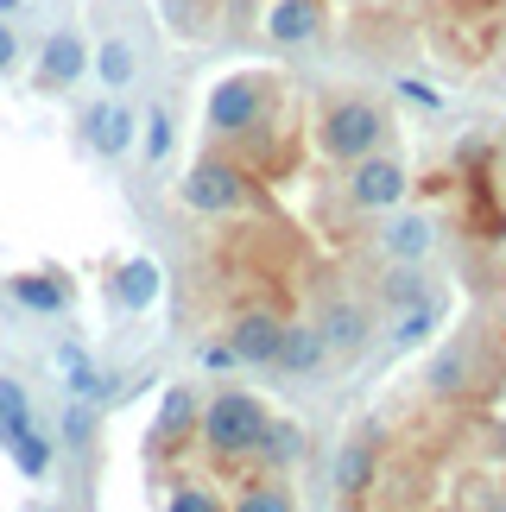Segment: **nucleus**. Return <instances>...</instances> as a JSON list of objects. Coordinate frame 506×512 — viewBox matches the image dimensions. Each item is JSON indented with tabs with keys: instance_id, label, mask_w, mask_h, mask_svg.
Masks as SVG:
<instances>
[{
	"instance_id": "nucleus-1",
	"label": "nucleus",
	"mask_w": 506,
	"mask_h": 512,
	"mask_svg": "<svg viewBox=\"0 0 506 512\" xmlns=\"http://www.w3.org/2000/svg\"><path fill=\"white\" fill-rule=\"evenodd\" d=\"M266 418H272V411H266L260 399H253V392L228 386V392H216V399H209V405L197 411V437L209 443V456L241 462V456H253V443H260Z\"/></svg>"
},
{
	"instance_id": "nucleus-3",
	"label": "nucleus",
	"mask_w": 506,
	"mask_h": 512,
	"mask_svg": "<svg viewBox=\"0 0 506 512\" xmlns=\"http://www.w3.org/2000/svg\"><path fill=\"white\" fill-rule=\"evenodd\" d=\"M247 196H253V184L228 152H203V159L178 177V203L190 215H241Z\"/></svg>"
},
{
	"instance_id": "nucleus-12",
	"label": "nucleus",
	"mask_w": 506,
	"mask_h": 512,
	"mask_svg": "<svg viewBox=\"0 0 506 512\" xmlns=\"http://www.w3.org/2000/svg\"><path fill=\"white\" fill-rule=\"evenodd\" d=\"M266 38L272 45H317L323 38V0H272Z\"/></svg>"
},
{
	"instance_id": "nucleus-22",
	"label": "nucleus",
	"mask_w": 506,
	"mask_h": 512,
	"mask_svg": "<svg viewBox=\"0 0 506 512\" xmlns=\"http://www.w3.org/2000/svg\"><path fill=\"white\" fill-rule=\"evenodd\" d=\"M7 456H13V468H19V475H26V481H45L51 475V437H45V430H19V437H7Z\"/></svg>"
},
{
	"instance_id": "nucleus-6",
	"label": "nucleus",
	"mask_w": 506,
	"mask_h": 512,
	"mask_svg": "<svg viewBox=\"0 0 506 512\" xmlns=\"http://www.w3.org/2000/svg\"><path fill=\"white\" fill-rule=\"evenodd\" d=\"M89 76V45H83V32H70V26H57L45 45H38V89L45 95H64L76 89Z\"/></svg>"
},
{
	"instance_id": "nucleus-31",
	"label": "nucleus",
	"mask_w": 506,
	"mask_h": 512,
	"mask_svg": "<svg viewBox=\"0 0 506 512\" xmlns=\"http://www.w3.org/2000/svg\"><path fill=\"white\" fill-rule=\"evenodd\" d=\"M203 367H209V373H222V367H235V354H228V342H209V348H203Z\"/></svg>"
},
{
	"instance_id": "nucleus-19",
	"label": "nucleus",
	"mask_w": 506,
	"mask_h": 512,
	"mask_svg": "<svg viewBox=\"0 0 506 512\" xmlns=\"http://www.w3.org/2000/svg\"><path fill=\"white\" fill-rule=\"evenodd\" d=\"M7 291H13V304L32 310V317H64V310H70V285L51 279V272H19Z\"/></svg>"
},
{
	"instance_id": "nucleus-18",
	"label": "nucleus",
	"mask_w": 506,
	"mask_h": 512,
	"mask_svg": "<svg viewBox=\"0 0 506 512\" xmlns=\"http://www.w3.org/2000/svg\"><path fill=\"white\" fill-rule=\"evenodd\" d=\"M424 298H437V291H431V272H424V260H386L380 304H386V310H405V304H424Z\"/></svg>"
},
{
	"instance_id": "nucleus-21",
	"label": "nucleus",
	"mask_w": 506,
	"mask_h": 512,
	"mask_svg": "<svg viewBox=\"0 0 506 512\" xmlns=\"http://www.w3.org/2000/svg\"><path fill=\"white\" fill-rule=\"evenodd\" d=\"M443 323V304L437 298H424V304H405V310H393V348H418V342H431V329Z\"/></svg>"
},
{
	"instance_id": "nucleus-25",
	"label": "nucleus",
	"mask_w": 506,
	"mask_h": 512,
	"mask_svg": "<svg viewBox=\"0 0 506 512\" xmlns=\"http://www.w3.org/2000/svg\"><path fill=\"white\" fill-rule=\"evenodd\" d=\"M26 424H32V392L19 386V380H7V373H0V443L19 437Z\"/></svg>"
},
{
	"instance_id": "nucleus-17",
	"label": "nucleus",
	"mask_w": 506,
	"mask_h": 512,
	"mask_svg": "<svg viewBox=\"0 0 506 512\" xmlns=\"http://www.w3.org/2000/svg\"><path fill=\"white\" fill-rule=\"evenodd\" d=\"M159 291H165V272H159V260H146V253H133V260L114 272V304L133 310V317L159 304Z\"/></svg>"
},
{
	"instance_id": "nucleus-26",
	"label": "nucleus",
	"mask_w": 506,
	"mask_h": 512,
	"mask_svg": "<svg viewBox=\"0 0 506 512\" xmlns=\"http://www.w3.org/2000/svg\"><path fill=\"white\" fill-rule=\"evenodd\" d=\"M89 437H95V405L89 399H70V411H64V443L70 449H89Z\"/></svg>"
},
{
	"instance_id": "nucleus-8",
	"label": "nucleus",
	"mask_w": 506,
	"mask_h": 512,
	"mask_svg": "<svg viewBox=\"0 0 506 512\" xmlns=\"http://www.w3.org/2000/svg\"><path fill=\"white\" fill-rule=\"evenodd\" d=\"M83 140H89V152H102V159H121V152H133V140H140V114L127 102H89L83 108Z\"/></svg>"
},
{
	"instance_id": "nucleus-2",
	"label": "nucleus",
	"mask_w": 506,
	"mask_h": 512,
	"mask_svg": "<svg viewBox=\"0 0 506 512\" xmlns=\"http://www.w3.org/2000/svg\"><path fill=\"white\" fill-rule=\"evenodd\" d=\"M317 146L336 165H348V159H361V152L386 146V108L367 102V95H336V102H323V114H317Z\"/></svg>"
},
{
	"instance_id": "nucleus-15",
	"label": "nucleus",
	"mask_w": 506,
	"mask_h": 512,
	"mask_svg": "<svg viewBox=\"0 0 506 512\" xmlns=\"http://www.w3.org/2000/svg\"><path fill=\"white\" fill-rule=\"evenodd\" d=\"M304 449H310L304 424H291V418H266L260 443H253V462H260L266 475H285V468H298V462H304Z\"/></svg>"
},
{
	"instance_id": "nucleus-11",
	"label": "nucleus",
	"mask_w": 506,
	"mask_h": 512,
	"mask_svg": "<svg viewBox=\"0 0 506 512\" xmlns=\"http://www.w3.org/2000/svg\"><path fill=\"white\" fill-rule=\"evenodd\" d=\"M329 361V342H323V329L317 323H285V336H279V354H272V373H285V380H310Z\"/></svg>"
},
{
	"instance_id": "nucleus-28",
	"label": "nucleus",
	"mask_w": 506,
	"mask_h": 512,
	"mask_svg": "<svg viewBox=\"0 0 506 512\" xmlns=\"http://www.w3.org/2000/svg\"><path fill=\"white\" fill-rule=\"evenodd\" d=\"M171 512H216L222 500L209 494V487H171V500H165Z\"/></svg>"
},
{
	"instance_id": "nucleus-14",
	"label": "nucleus",
	"mask_w": 506,
	"mask_h": 512,
	"mask_svg": "<svg viewBox=\"0 0 506 512\" xmlns=\"http://www.w3.org/2000/svg\"><path fill=\"white\" fill-rule=\"evenodd\" d=\"M437 241V228H431V215H418V209H386V222H380V253L386 260H424Z\"/></svg>"
},
{
	"instance_id": "nucleus-9",
	"label": "nucleus",
	"mask_w": 506,
	"mask_h": 512,
	"mask_svg": "<svg viewBox=\"0 0 506 512\" xmlns=\"http://www.w3.org/2000/svg\"><path fill=\"white\" fill-rule=\"evenodd\" d=\"M317 329H323L329 354H361L367 342H374V310H367L361 298H329L317 310Z\"/></svg>"
},
{
	"instance_id": "nucleus-5",
	"label": "nucleus",
	"mask_w": 506,
	"mask_h": 512,
	"mask_svg": "<svg viewBox=\"0 0 506 512\" xmlns=\"http://www.w3.org/2000/svg\"><path fill=\"white\" fill-rule=\"evenodd\" d=\"M342 190H348V203L367 209V215H386V209H399L405 203V165L399 159H386V152H361V159H348V177H342Z\"/></svg>"
},
{
	"instance_id": "nucleus-13",
	"label": "nucleus",
	"mask_w": 506,
	"mask_h": 512,
	"mask_svg": "<svg viewBox=\"0 0 506 512\" xmlns=\"http://www.w3.org/2000/svg\"><path fill=\"white\" fill-rule=\"evenodd\" d=\"M424 386L437 392V399H462V392L475 386V336H456L431 354V373H424Z\"/></svg>"
},
{
	"instance_id": "nucleus-16",
	"label": "nucleus",
	"mask_w": 506,
	"mask_h": 512,
	"mask_svg": "<svg viewBox=\"0 0 506 512\" xmlns=\"http://www.w3.org/2000/svg\"><path fill=\"white\" fill-rule=\"evenodd\" d=\"M197 392L190 386H171L165 399H159V418H152V449H178V443H190L197 437Z\"/></svg>"
},
{
	"instance_id": "nucleus-32",
	"label": "nucleus",
	"mask_w": 506,
	"mask_h": 512,
	"mask_svg": "<svg viewBox=\"0 0 506 512\" xmlns=\"http://www.w3.org/2000/svg\"><path fill=\"white\" fill-rule=\"evenodd\" d=\"M500 165H506V133H500Z\"/></svg>"
},
{
	"instance_id": "nucleus-27",
	"label": "nucleus",
	"mask_w": 506,
	"mask_h": 512,
	"mask_svg": "<svg viewBox=\"0 0 506 512\" xmlns=\"http://www.w3.org/2000/svg\"><path fill=\"white\" fill-rule=\"evenodd\" d=\"M235 506L241 512H291V494H285V487H247Z\"/></svg>"
},
{
	"instance_id": "nucleus-24",
	"label": "nucleus",
	"mask_w": 506,
	"mask_h": 512,
	"mask_svg": "<svg viewBox=\"0 0 506 512\" xmlns=\"http://www.w3.org/2000/svg\"><path fill=\"white\" fill-rule=\"evenodd\" d=\"M171 146H178V127H171V114H165V108H146V114H140V152H146V165H165Z\"/></svg>"
},
{
	"instance_id": "nucleus-4",
	"label": "nucleus",
	"mask_w": 506,
	"mask_h": 512,
	"mask_svg": "<svg viewBox=\"0 0 506 512\" xmlns=\"http://www.w3.org/2000/svg\"><path fill=\"white\" fill-rule=\"evenodd\" d=\"M209 133H222V140H241L266 121V76L260 70H235L222 76L216 89H209Z\"/></svg>"
},
{
	"instance_id": "nucleus-7",
	"label": "nucleus",
	"mask_w": 506,
	"mask_h": 512,
	"mask_svg": "<svg viewBox=\"0 0 506 512\" xmlns=\"http://www.w3.org/2000/svg\"><path fill=\"white\" fill-rule=\"evenodd\" d=\"M279 336H285L279 310H241V317L228 323V354H235V367H272Z\"/></svg>"
},
{
	"instance_id": "nucleus-10",
	"label": "nucleus",
	"mask_w": 506,
	"mask_h": 512,
	"mask_svg": "<svg viewBox=\"0 0 506 512\" xmlns=\"http://www.w3.org/2000/svg\"><path fill=\"white\" fill-rule=\"evenodd\" d=\"M374 481H380V449H374V437H348V443L336 449V468H329L336 500H361Z\"/></svg>"
},
{
	"instance_id": "nucleus-29",
	"label": "nucleus",
	"mask_w": 506,
	"mask_h": 512,
	"mask_svg": "<svg viewBox=\"0 0 506 512\" xmlns=\"http://www.w3.org/2000/svg\"><path fill=\"white\" fill-rule=\"evenodd\" d=\"M13 64H19V32L7 26V19H0V76H7Z\"/></svg>"
},
{
	"instance_id": "nucleus-20",
	"label": "nucleus",
	"mask_w": 506,
	"mask_h": 512,
	"mask_svg": "<svg viewBox=\"0 0 506 512\" xmlns=\"http://www.w3.org/2000/svg\"><path fill=\"white\" fill-rule=\"evenodd\" d=\"M89 76H102V89H133V76H140V51L127 45V38H102V45L89 51Z\"/></svg>"
},
{
	"instance_id": "nucleus-30",
	"label": "nucleus",
	"mask_w": 506,
	"mask_h": 512,
	"mask_svg": "<svg viewBox=\"0 0 506 512\" xmlns=\"http://www.w3.org/2000/svg\"><path fill=\"white\" fill-rule=\"evenodd\" d=\"M399 95H412L418 108H437V89H424V83H412V76H399Z\"/></svg>"
},
{
	"instance_id": "nucleus-23",
	"label": "nucleus",
	"mask_w": 506,
	"mask_h": 512,
	"mask_svg": "<svg viewBox=\"0 0 506 512\" xmlns=\"http://www.w3.org/2000/svg\"><path fill=\"white\" fill-rule=\"evenodd\" d=\"M64 373H70V380H64V386H70V399H89V405H102V399H108V373L95 367L76 342L64 348Z\"/></svg>"
}]
</instances>
